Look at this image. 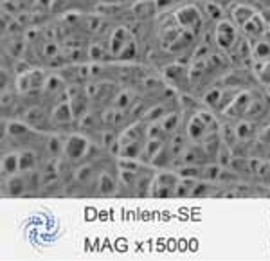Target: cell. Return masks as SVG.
Wrapping results in <instances>:
<instances>
[{
  "label": "cell",
  "mask_w": 270,
  "mask_h": 261,
  "mask_svg": "<svg viewBox=\"0 0 270 261\" xmlns=\"http://www.w3.org/2000/svg\"><path fill=\"white\" fill-rule=\"evenodd\" d=\"M236 137L240 140H249L252 137V130H254V126H252L251 121H240L238 125H236Z\"/></svg>",
  "instance_id": "ac0fdd59"
},
{
  "label": "cell",
  "mask_w": 270,
  "mask_h": 261,
  "mask_svg": "<svg viewBox=\"0 0 270 261\" xmlns=\"http://www.w3.org/2000/svg\"><path fill=\"white\" fill-rule=\"evenodd\" d=\"M95 187H97L99 195H103V197H114L119 187V175L115 177V175H110L108 171L99 173Z\"/></svg>",
  "instance_id": "52a82bcc"
},
{
  "label": "cell",
  "mask_w": 270,
  "mask_h": 261,
  "mask_svg": "<svg viewBox=\"0 0 270 261\" xmlns=\"http://www.w3.org/2000/svg\"><path fill=\"white\" fill-rule=\"evenodd\" d=\"M258 76H259V80H261L263 83L270 85V61H263V67L259 68Z\"/></svg>",
  "instance_id": "cb8c5ba5"
},
{
  "label": "cell",
  "mask_w": 270,
  "mask_h": 261,
  "mask_svg": "<svg viewBox=\"0 0 270 261\" xmlns=\"http://www.w3.org/2000/svg\"><path fill=\"white\" fill-rule=\"evenodd\" d=\"M180 180V173L175 171H159L153 178L152 197L155 198H171L177 193V185Z\"/></svg>",
  "instance_id": "6da1fadb"
},
{
  "label": "cell",
  "mask_w": 270,
  "mask_h": 261,
  "mask_svg": "<svg viewBox=\"0 0 270 261\" xmlns=\"http://www.w3.org/2000/svg\"><path fill=\"white\" fill-rule=\"evenodd\" d=\"M222 96H224V90H222V88H213V90H209L206 96H204V103L209 105V106H216L218 108Z\"/></svg>",
  "instance_id": "7402d4cb"
},
{
  "label": "cell",
  "mask_w": 270,
  "mask_h": 261,
  "mask_svg": "<svg viewBox=\"0 0 270 261\" xmlns=\"http://www.w3.org/2000/svg\"><path fill=\"white\" fill-rule=\"evenodd\" d=\"M2 178H4V195H8V197H20V195H26V191L29 189L26 173H22V171Z\"/></svg>",
  "instance_id": "277c9868"
},
{
  "label": "cell",
  "mask_w": 270,
  "mask_h": 261,
  "mask_svg": "<svg viewBox=\"0 0 270 261\" xmlns=\"http://www.w3.org/2000/svg\"><path fill=\"white\" fill-rule=\"evenodd\" d=\"M26 121L31 123V125H35V126H40L42 123L47 121L45 112H43L40 106H33V108H29L26 112Z\"/></svg>",
  "instance_id": "e0dca14e"
},
{
  "label": "cell",
  "mask_w": 270,
  "mask_h": 261,
  "mask_svg": "<svg viewBox=\"0 0 270 261\" xmlns=\"http://www.w3.org/2000/svg\"><path fill=\"white\" fill-rule=\"evenodd\" d=\"M252 56L256 60H263L266 61L270 58V43L268 42H258L252 49Z\"/></svg>",
  "instance_id": "44dd1931"
},
{
  "label": "cell",
  "mask_w": 270,
  "mask_h": 261,
  "mask_svg": "<svg viewBox=\"0 0 270 261\" xmlns=\"http://www.w3.org/2000/svg\"><path fill=\"white\" fill-rule=\"evenodd\" d=\"M251 101H252V96L249 92H238V96L232 99L231 105L224 110V115H227V117H243L247 114Z\"/></svg>",
  "instance_id": "8992f818"
},
{
  "label": "cell",
  "mask_w": 270,
  "mask_h": 261,
  "mask_svg": "<svg viewBox=\"0 0 270 261\" xmlns=\"http://www.w3.org/2000/svg\"><path fill=\"white\" fill-rule=\"evenodd\" d=\"M207 132H209V128L200 121L198 115H194L189 121V125H187V137H189L191 140H194V143H200V140L206 137Z\"/></svg>",
  "instance_id": "30bf717a"
},
{
  "label": "cell",
  "mask_w": 270,
  "mask_h": 261,
  "mask_svg": "<svg viewBox=\"0 0 270 261\" xmlns=\"http://www.w3.org/2000/svg\"><path fill=\"white\" fill-rule=\"evenodd\" d=\"M265 112V103L259 101V99H252L251 105H249V110H247V114L249 117H259V115Z\"/></svg>",
  "instance_id": "603a6c76"
},
{
  "label": "cell",
  "mask_w": 270,
  "mask_h": 261,
  "mask_svg": "<svg viewBox=\"0 0 270 261\" xmlns=\"http://www.w3.org/2000/svg\"><path fill=\"white\" fill-rule=\"evenodd\" d=\"M197 180H198V178L180 177L179 185H177V193H175V197H180V198L191 197V195H193L194 185H197Z\"/></svg>",
  "instance_id": "5bb4252c"
},
{
  "label": "cell",
  "mask_w": 270,
  "mask_h": 261,
  "mask_svg": "<svg viewBox=\"0 0 270 261\" xmlns=\"http://www.w3.org/2000/svg\"><path fill=\"white\" fill-rule=\"evenodd\" d=\"M258 140L259 143H263V144H270V126H265V128L259 132Z\"/></svg>",
  "instance_id": "d4e9b609"
},
{
  "label": "cell",
  "mask_w": 270,
  "mask_h": 261,
  "mask_svg": "<svg viewBox=\"0 0 270 261\" xmlns=\"http://www.w3.org/2000/svg\"><path fill=\"white\" fill-rule=\"evenodd\" d=\"M88 150H90V144H88V140L85 139L83 135H80V133H69V135L65 137L63 157H67L70 162L87 159Z\"/></svg>",
  "instance_id": "7a4b0ae2"
},
{
  "label": "cell",
  "mask_w": 270,
  "mask_h": 261,
  "mask_svg": "<svg viewBox=\"0 0 270 261\" xmlns=\"http://www.w3.org/2000/svg\"><path fill=\"white\" fill-rule=\"evenodd\" d=\"M175 18L180 27H184L187 31H193V33L200 29L202 26V15L194 6H186V8L179 9Z\"/></svg>",
  "instance_id": "3957f363"
},
{
  "label": "cell",
  "mask_w": 270,
  "mask_h": 261,
  "mask_svg": "<svg viewBox=\"0 0 270 261\" xmlns=\"http://www.w3.org/2000/svg\"><path fill=\"white\" fill-rule=\"evenodd\" d=\"M135 103V98L130 90H122L119 92V96L115 98V108H121V110H128L130 106Z\"/></svg>",
  "instance_id": "d6986e66"
},
{
  "label": "cell",
  "mask_w": 270,
  "mask_h": 261,
  "mask_svg": "<svg viewBox=\"0 0 270 261\" xmlns=\"http://www.w3.org/2000/svg\"><path fill=\"white\" fill-rule=\"evenodd\" d=\"M130 42L128 38V31L125 27H119L112 33L110 36V53L112 54H121V51L125 49V45Z\"/></svg>",
  "instance_id": "9c48e42d"
},
{
  "label": "cell",
  "mask_w": 270,
  "mask_h": 261,
  "mask_svg": "<svg viewBox=\"0 0 270 261\" xmlns=\"http://www.w3.org/2000/svg\"><path fill=\"white\" fill-rule=\"evenodd\" d=\"M214 159H216V162L220 164V166L227 168L231 166L232 159H234V155H232V146L227 143H222L220 148H218L216 155H214Z\"/></svg>",
  "instance_id": "9a60e30c"
},
{
  "label": "cell",
  "mask_w": 270,
  "mask_h": 261,
  "mask_svg": "<svg viewBox=\"0 0 270 261\" xmlns=\"http://www.w3.org/2000/svg\"><path fill=\"white\" fill-rule=\"evenodd\" d=\"M94 173H95L94 166H92L90 162H83L76 171H74V178H76L78 184L87 185V184H90V182L94 180Z\"/></svg>",
  "instance_id": "7c38bea8"
},
{
  "label": "cell",
  "mask_w": 270,
  "mask_h": 261,
  "mask_svg": "<svg viewBox=\"0 0 270 261\" xmlns=\"http://www.w3.org/2000/svg\"><path fill=\"white\" fill-rule=\"evenodd\" d=\"M160 125H162L166 133L177 132V128H179V114H166L160 119Z\"/></svg>",
  "instance_id": "ffe728a7"
},
{
  "label": "cell",
  "mask_w": 270,
  "mask_h": 261,
  "mask_svg": "<svg viewBox=\"0 0 270 261\" xmlns=\"http://www.w3.org/2000/svg\"><path fill=\"white\" fill-rule=\"evenodd\" d=\"M254 15H256V11L252 8H249V6H238V8L234 9V15L232 16H234V22L238 23V26L243 27Z\"/></svg>",
  "instance_id": "2e32d148"
},
{
  "label": "cell",
  "mask_w": 270,
  "mask_h": 261,
  "mask_svg": "<svg viewBox=\"0 0 270 261\" xmlns=\"http://www.w3.org/2000/svg\"><path fill=\"white\" fill-rule=\"evenodd\" d=\"M72 119L74 114L72 108H70L69 98L65 99V101H58L56 106L53 108V112H51V123H54V125H67Z\"/></svg>",
  "instance_id": "ba28073f"
},
{
  "label": "cell",
  "mask_w": 270,
  "mask_h": 261,
  "mask_svg": "<svg viewBox=\"0 0 270 261\" xmlns=\"http://www.w3.org/2000/svg\"><path fill=\"white\" fill-rule=\"evenodd\" d=\"M20 171V153H8L2 157V177L18 173Z\"/></svg>",
  "instance_id": "8fae6325"
},
{
  "label": "cell",
  "mask_w": 270,
  "mask_h": 261,
  "mask_svg": "<svg viewBox=\"0 0 270 261\" xmlns=\"http://www.w3.org/2000/svg\"><path fill=\"white\" fill-rule=\"evenodd\" d=\"M38 166V157L33 150H22L20 152V171H31Z\"/></svg>",
  "instance_id": "4fadbf2b"
},
{
  "label": "cell",
  "mask_w": 270,
  "mask_h": 261,
  "mask_svg": "<svg viewBox=\"0 0 270 261\" xmlns=\"http://www.w3.org/2000/svg\"><path fill=\"white\" fill-rule=\"evenodd\" d=\"M216 43L224 51H229L236 45V27L229 22H218L216 26Z\"/></svg>",
  "instance_id": "5b68a950"
}]
</instances>
